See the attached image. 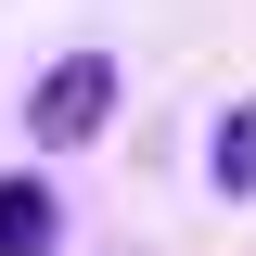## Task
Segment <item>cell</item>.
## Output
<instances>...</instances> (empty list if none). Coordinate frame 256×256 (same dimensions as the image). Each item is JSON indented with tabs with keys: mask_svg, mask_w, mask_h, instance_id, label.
I'll return each instance as SVG.
<instances>
[{
	"mask_svg": "<svg viewBox=\"0 0 256 256\" xmlns=\"http://www.w3.org/2000/svg\"><path fill=\"white\" fill-rule=\"evenodd\" d=\"M205 192L256 205V90H244V102H218V128H205Z\"/></svg>",
	"mask_w": 256,
	"mask_h": 256,
	"instance_id": "cell-3",
	"label": "cell"
},
{
	"mask_svg": "<svg viewBox=\"0 0 256 256\" xmlns=\"http://www.w3.org/2000/svg\"><path fill=\"white\" fill-rule=\"evenodd\" d=\"M102 116H116V52H64L52 77L26 90V141H38V154H77Z\"/></svg>",
	"mask_w": 256,
	"mask_h": 256,
	"instance_id": "cell-1",
	"label": "cell"
},
{
	"mask_svg": "<svg viewBox=\"0 0 256 256\" xmlns=\"http://www.w3.org/2000/svg\"><path fill=\"white\" fill-rule=\"evenodd\" d=\"M52 244H64L52 180H38V166H0V256H52Z\"/></svg>",
	"mask_w": 256,
	"mask_h": 256,
	"instance_id": "cell-2",
	"label": "cell"
}]
</instances>
